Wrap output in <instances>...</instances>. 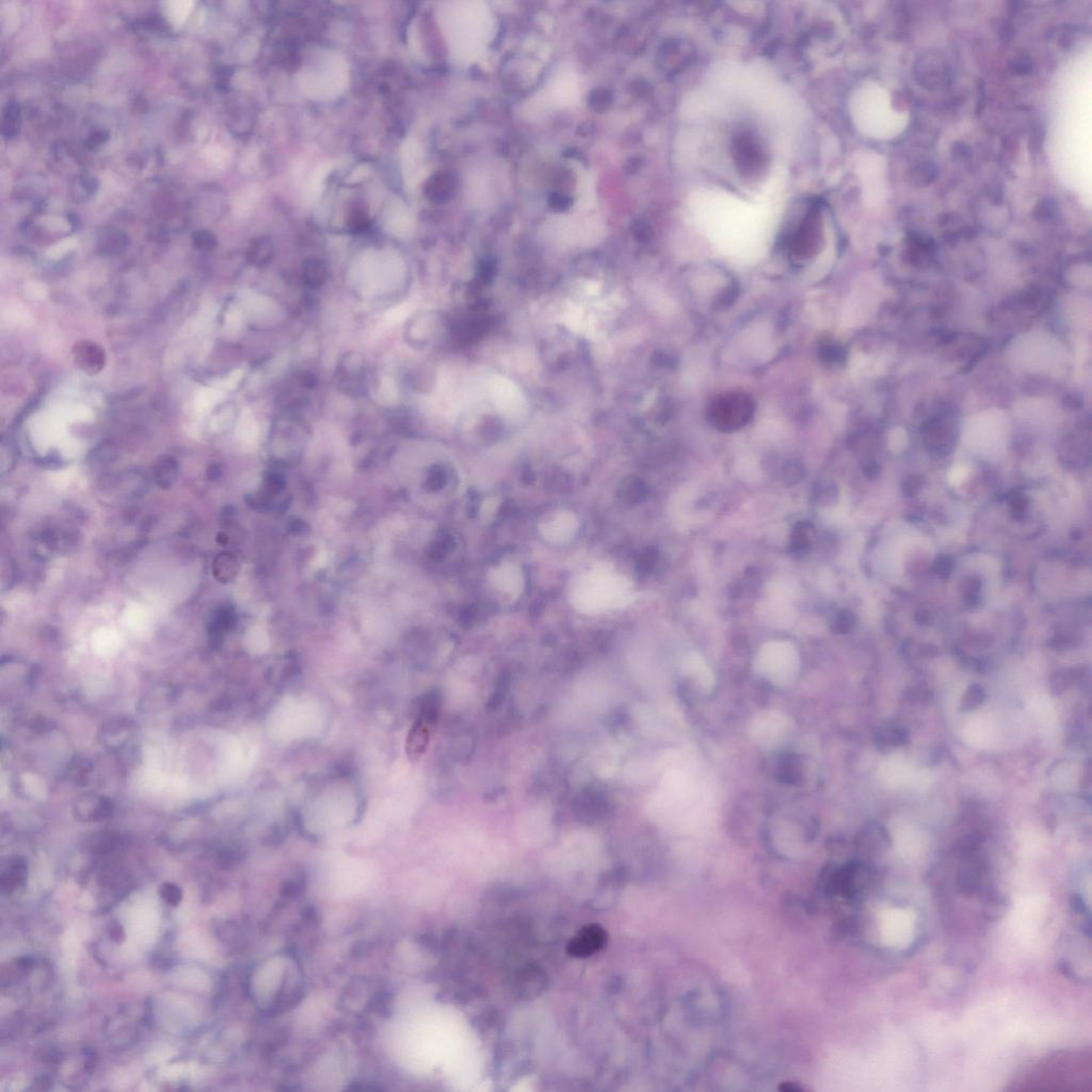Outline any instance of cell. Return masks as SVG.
Listing matches in <instances>:
<instances>
[{"label": "cell", "mask_w": 1092, "mask_h": 1092, "mask_svg": "<svg viewBox=\"0 0 1092 1092\" xmlns=\"http://www.w3.org/2000/svg\"><path fill=\"white\" fill-rule=\"evenodd\" d=\"M661 817L672 828L697 831L714 824V790L690 754H675L661 794Z\"/></svg>", "instance_id": "6da1fadb"}, {"label": "cell", "mask_w": 1092, "mask_h": 1092, "mask_svg": "<svg viewBox=\"0 0 1092 1092\" xmlns=\"http://www.w3.org/2000/svg\"><path fill=\"white\" fill-rule=\"evenodd\" d=\"M445 35L456 62L472 66L487 55L495 40V15L485 2L447 3L442 13Z\"/></svg>", "instance_id": "7a4b0ae2"}, {"label": "cell", "mask_w": 1092, "mask_h": 1092, "mask_svg": "<svg viewBox=\"0 0 1092 1092\" xmlns=\"http://www.w3.org/2000/svg\"><path fill=\"white\" fill-rule=\"evenodd\" d=\"M634 594L626 578L607 564H597L578 576L572 585L570 598L576 611L596 616L626 607Z\"/></svg>", "instance_id": "3957f363"}, {"label": "cell", "mask_w": 1092, "mask_h": 1092, "mask_svg": "<svg viewBox=\"0 0 1092 1092\" xmlns=\"http://www.w3.org/2000/svg\"><path fill=\"white\" fill-rule=\"evenodd\" d=\"M581 78L573 66L561 65L553 71L545 85L523 105L526 119H538L553 111L576 106L581 102Z\"/></svg>", "instance_id": "277c9868"}, {"label": "cell", "mask_w": 1092, "mask_h": 1092, "mask_svg": "<svg viewBox=\"0 0 1092 1092\" xmlns=\"http://www.w3.org/2000/svg\"><path fill=\"white\" fill-rule=\"evenodd\" d=\"M755 668L763 678L776 685H788L797 678L800 670L798 650L790 641L765 643L758 651Z\"/></svg>", "instance_id": "5b68a950"}, {"label": "cell", "mask_w": 1092, "mask_h": 1092, "mask_svg": "<svg viewBox=\"0 0 1092 1092\" xmlns=\"http://www.w3.org/2000/svg\"><path fill=\"white\" fill-rule=\"evenodd\" d=\"M790 718L779 710H764L749 724V736L761 746H773L782 742L791 731Z\"/></svg>", "instance_id": "8992f818"}, {"label": "cell", "mask_w": 1092, "mask_h": 1092, "mask_svg": "<svg viewBox=\"0 0 1092 1092\" xmlns=\"http://www.w3.org/2000/svg\"><path fill=\"white\" fill-rule=\"evenodd\" d=\"M755 409L753 400L740 392H728L714 400L709 406V415L717 424L738 425L753 417Z\"/></svg>", "instance_id": "52a82bcc"}, {"label": "cell", "mask_w": 1092, "mask_h": 1092, "mask_svg": "<svg viewBox=\"0 0 1092 1092\" xmlns=\"http://www.w3.org/2000/svg\"><path fill=\"white\" fill-rule=\"evenodd\" d=\"M608 934L598 924L582 927L568 942L567 952L573 958L587 959L603 951Z\"/></svg>", "instance_id": "ba28073f"}, {"label": "cell", "mask_w": 1092, "mask_h": 1092, "mask_svg": "<svg viewBox=\"0 0 1092 1092\" xmlns=\"http://www.w3.org/2000/svg\"><path fill=\"white\" fill-rule=\"evenodd\" d=\"M578 529V519L573 512L568 510L553 512L539 525L542 537L553 544H563L573 539Z\"/></svg>", "instance_id": "9c48e42d"}, {"label": "cell", "mask_w": 1092, "mask_h": 1092, "mask_svg": "<svg viewBox=\"0 0 1092 1092\" xmlns=\"http://www.w3.org/2000/svg\"><path fill=\"white\" fill-rule=\"evenodd\" d=\"M489 578L495 588L510 597H519L524 590V575L514 563H505L493 568Z\"/></svg>", "instance_id": "30bf717a"}, {"label": "cell", "mask_w": 1092, "mask_h": 1092, "mask_svg": "<svg viewBox=\"0 0 1092 1092\" xmlns=\"http://www.w3.org/2000/svg\"><path fill=\"white\" fill-rule=\"evenodd\" d=\"M548 985V975L541 968L527 966L515 974L512 991L518 998L529 1000L539 997Z\"/></svg>", "instance_id": "8fae6325"}, {"label": "cell", "mask_w": 1092, "mask_h": 1092, "mask_svg": "<svg viewBox=\"0 0 1092 1092\" xmlns=\"http://www.w3.org/2000/svg\"><path fill=\"white\" fill-rule=\"evenodd\" d=\"M73 357L78 368L89 375H96L102 372L106 363V354L103 347L91 340H80L75 344Z\"/></svg>", "instance_id": "7c38bea8"}, {"label": "cell", "mask_w": 1092, "mask_h": 1092, "mask_svg": "<svg viewBox=\"0 0 1092 1092\" xmlns=\"http://www.w3.org/2000/svg\"><path fill=\"white\" fill-rule=\"evenodd\" d=\"M760 618L770 626L784 628L791 626L795 620V611L792 603L769 597L758 606Z\"/></svg>", "instance_id": "4fadbf2b"}, {"label": "cell", "mask_w": 1092, "mask_h": 1092, "mask_svg": "<svg viewBox=\"0 0 1092 1092\" xmlns=\"http://www.w3.org/2000/svg\"><path fill=\"white\" fill-rule=\"evenodd\" d=\"M682 672L686 678L693 680L702 690L710 691L715 687V675L706 664L704 658L698 653H690L683 660Z\"/></svg>", "instance_id": "5bb4252c"}, {"label": "cell", "mask_w": 1092, "mask_h": 1092, "mask_svg": "<svg viewBox=\"0 0 1092 1092\" xmlns=\"http://www.w3.org/2000/svg\"><path fill=\"white\" fill-rule=\"evenodd\" d=\"M433 721L418 716L407 738L406 750L411 761H417L427 749L430 738V725Z\"/></svg>", "instance_id": "9a60e30c"}, {"label": "cell", "mask_w": 1092, "mask_h": 1092, "mask_svg": "<svg viewBox=\"0 0 1092 1092\" xmlns=\"http://www.w3.org/2000/svg\"><path fill=\"white\" fill-rule=\"evenodd\" d=\"M77 814L85 821H104L112 817L114 807L107 798L85 797L78 803Z\"/></svg>", "instance_id": "2e32d148"}, {"label": "cell", "mask_w": 1092, "mask_h": 1092, "mask_svg": "<svg viewBox=\"0 0 1092 1092\" xmlns=\"http://www.w3.org/2000/svg\"><path fill=\"white\" fill-rule=\"evenodd\" d=\"M178 463L170 456H163L156 462L153 475L157 485L162 489H170L178 476Z\"/></svg>", "instance_id": "e0dca14e"}, {"label": "cell", "mask_w": 1092, "mask_h": 1092, "mask_svg": "<svg viewBox=\"0 0 1092 1092\" xmlns=\"http://www.w3.org/2000/svg\"><path fill=\"white\" fill-rule=\"evenodd\" d=\"M27 874V866L24 860L15 859L10 863L9 867L3 871L2 876V889L7 892H12L18 886L24 885Z\"/></svg>", "instance_id": "ac0fdd59"}, {"label": "cell", "mask_w": 1092, "mask_h": 1092, "mask_svg": "<svg viewBox=\"0 0 1092 1092\" xmlns=\"http://www.w3.org/2000/svg\"><path fill=\"white\" fill-rule=\"evenodd\" d=\"M768 592L769 597L792 603L799 597L800 588L798 583L791 579H778L769 583Z\"/></svg>", "instance_id": "d6986e66"}, {"label": "cell", "mask_w": 1092, "mask_h": 1092, "mask_svg": "<svg viewBox=\"0 0 1092 1092\" xmlns=\"http://www.w3.org/2000/svg\"><path fill=\"white\" fill-rule=\"evenodd\" d=\"M366 1007H368L370 1012L375 1013V1015L379 1016H383V1018H388V1016H390L392 1013V993L385 990L379 991V992H377L375 996L370 997L368 1004V1006H366Z\"/></svg>", "instance_id": "ffe728a7"}, {"label": "cell", "mask_w": 1092, "mask_h": 1092, "mask_svg": "<svg viewBox=\"0 0 1092 1092\" xmlns=\"http://www.w3.org/2000/svg\"><path fill=\"white\" fill-rule=\"evenodd\" d=\"M986 695L985 688L978 685V684L968 686L966 693L963 695V699H961V710L971 712V710L977 709L985 701Z\"/></svg>", "instance_id": "44dd1931"}, {"label": "cell", "mask_w": 1092, "mask_h": 1092, "mask_svg": "<svg viewBox=\"0 0 1092 1092\" xmlns=\"http://www.w3.org/2000/svg\"><path fill=\"white\" fill-rule=\"evenodd\" d=\"M327 266L319 260H312L305 265L303 275L306 283L312 286H319L327 279Z\"/></svg>", "instance_id": "7402d4cb"}, {"label": "cell", "mask_w": 1092, "mask_h": 1092, "mask_svg": "<svg viewBox=\"0 0 1092 1092\" xmlns=\"http://www.w3.org/2000/svg\"><path fill=\"white\" fill-rule=\"evenodd\" d=\"M305 889V877L303 875H297L294 878L287 879L280 885V894L283 899L290 900L300 896Z\"/></svg>", "instance_id": "603a6c76"}, {"label": "cell", "mask_w": 1092, "mask_h": 1092, "mask_svg": "<svg viewBox=\"0 0 1092 1092\" xmlns=\"http://www.w3.org/2000/svg\"><path fill=\"white\" fill-rule=\"evenodd\" d=\"M160 895L166 900L167 904L171 906H178L183 899V892L179 886L173 884H164L160 888Z\"/></svg>", "instance_id": "cb8c5ba5"}, {"label": "cell", "mask_w": 1092, "mask_h": 1092, "mask_svg": "<svg viewBox=\"0 0 1092 1092\" xmlns=\"http://www.w3.org/2000/svg\"><path fill=\"white\" fill-rule=\"evenodd\" d=\"M372 946L370 941H358L353 945L351 953H353L355 959L363 958V957L368 956L372 952Z\"/></svg>", "instance_id": "d4e9b609"}]
</instances>
